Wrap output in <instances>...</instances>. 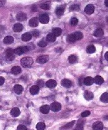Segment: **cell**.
<instances>
[{"mask_svg":"<svg viewBox=\"0 0 108 130\" xmlns=\"http://www.w3.org/2000/svg\"><path fill=\"white\" fill-rule=\"evenodd\" d=\"M38 19L37 18H33L29 20V24L32 27H36L38 26Z\"/></svg>","mask_w":108,"mask_h":130,"instance_id":"11","label":"cell"},{"mask_svg":"<svg viewBox=\"0 0 108 130\" xmlns=\"http://www.w3.org/2000/svg\"><path fill=\"white\" fill-rule=\"evenodd\" d=\"M5 78L2 77H0V86H2L4 83Z\"/></svg>","mask_w":108,"mask_h":130,"instance_id":"44","label":"cell"},{"mask_svg":"<svg viewBox=\"0 0 108 130\" xmlns=\"http://www.w3.org/2000/svg\"><path fill=\"white\" fill-rule=\"evenodd\" d=\"M104 82V79L102 77L100 76H96L94 78V82L97 84H101Z\"/></svg>","mask_w":108,"mask_h":130,"instance_id":"25","label":"cell"},{"mask_svg":"<svg viewBox=\"0 0 108 130\" xmlns=\"http://www.w3.org/2000/svg\"><path fill=\"white\" fill-rule=\"evenodd\" d=\"M106 21H107V23H108V16L106 17Z\"/></svg>","mask_w":108,"mask_h":130,"instance_id":"51","label":"cell"},{"mask_svg":"<svg viewBox=\"0 0 108 130\" xmlns=\"http://www.w3.org/2000/svg\"><path fill=\"white\" fill-rule=\"evenodd\" d=\"M105 5L108 7V0H105Z\"/></svg>","mask_w":108,"mask_h":130,"instance_id":"49","label":"cell"},{"mask_svg":"<svg viewBox=\"0 0 108 130\" xmlns=\"http://www.w3.org/2000/svg\"><path fill=\"white\" fill-rule=\"evenodd\" d=\"M40 8L44 10H49L50 9V6L49 5L47 4H42L40 5Z\"/></svg>","mask_w":108,"mask_h":130,"instance_id":"39","label":"cell"},{"mask_svg":"<svg viewBox=\"0 0 108 130\" xmlns=\"http://www.w3.org/2000/svg\"><path fill=\"white\" fill-rule=\"evenodd\" d=\"M76 41V39H75L74 35H73V33L69 34V35L67 36V42H69V43H74Z\"/></svg>","mask_w":108,"mask_h":130,"instance_id":"29","label":"cell"},{"mask_svg":"<svg viewBox=\"0 0 108 130\" xmlns=\"http://www.w3.org/2000/svg\"><path fill=\"white\" fill-rule=\"evenodd\" d=\"M45 128V125L43 122H39L36 126V128L37 130H44Z\"/></svg>","mask_w":108,"mask_h":130,"instance_id":"32","label":"cell"},{"mask_svg":"<svg viewBox=\"0 0 108 130\" xmlns=\"http://www.w3.org/2000/svg\"><path fill=\"white\" fill-rule=\"evenodd\" d=\"M70 10L71 11H79L80 10V6L79 5L74 4L73 5L70 6Z\"/></svg>","mask_w":108,"mask_h":130,"instance_id":"35","label":"cell"},{"mask_svg":"<svg viewBox=\"0 0 108 130\" xmlns=\"http://www.w3.org/2000/svg\"><path fill=\"white\" fill-rule=\"evenodd\" d=\"M44 85V82L42 79H39L37 82V86H38L39 87H42Z\"/></svg>","mask_w":108,"mask_h":130,"instance_id":"37","label":"cell"},{"mask_svg":"<svg viewBox=\"0 0 108 130\" xmlns=\"http://www.w3.org/2000/svg\"><path fill=\"white\" fill-rule=\"evenodd\" d=\"M49 60V56L48 55H42L39 56L37 59V62L39 64H44Z\"/></svg>","mask_w":108,"mask_h":130,"instance_id":"6","label":"cell"},{"mask_svg":"<svg viewBox=\"0 0 108 130\" xmlns=\"http://www.w3.org/2000/svg\"><path fill=\"white\" fill-rule=\"evenodd\" d=\"M17 130H28V128L26 126H25L24 125H20L19 126H18Z\"/></svg>","mask_w":108,"mask_h":130,"instance_id":"42","label":"cell"},{"mask_svg":"<svg viewBox=\"0 0 108 130\" xmlns=\"http://www.w3.org/2000/svg\"><path fill=\"white\" fill-rule=\"evenodd\" d=\"M40 22L42 24H47L49 22V17L47 14H44L41 15L39 17Z\"/></svg>","mask_w":108,"mask_h":130,"instance_id":"7","label":"cell"},{"mask_svg":"<svg viewBox=\"0 0 108 130\" xmlns=\"http://www.w3.org/2000/svg\"><path fill=\"white\" fill-rule=\"evenodd\" d=\"M72 82L70 80H69V79H63V80H62V81H61V84H62V86L65 87H67V88L71 87L72 86Z\"/></svg>","mask_w":108,"mask_h":130,"instance_id":"19","label":"cell"},{"mask_svg":"<svg viewBox=\"0 0 108 130\" xmlns=\"http://www.w3.org/2000/svg\"><path fill=\"white\" fill-rule=\"evenodd\" d=\"M32 36H33V37H37L39 36V32L38 30H34L32 32Z\"/></svg>","mask_w":108,"mask_h":130,"instance_id":"41","label":"cell"},{"mask_svg":"<svg viewBox=\"0 0 108 130\" xmlns=\"http://www.w3.org/2000/svg\"><path fill=\"white\" fill-rule=\"evenodd\" d=\"M86 51L89 54H92V53H94L96 51V48H95V47L94 45H89L87 47Z\"/></svg>","mask_w":108,"mask_h":130,"instance_id":"30","label":"cell"},{"mask_svg":"<svg viewBox=\"0 0 108 130\" xmlns=\"http://www.w3.org/2000/svg\"><path fill=\"white\" fill-rule=\"evenodd\" d=\"M105 59L107 61H108V51L105 54Z\"/></svg>","mask_w":108,"mask_h":130,"instance_id":"46","label":"cell"},{"mask_svg":"<svg viewBox=\"0 0 108 130\" xmlns=\"http://www.w3.org/2000/svg\"><path fill=\"white\" fill-rule=\"evenodd\" d=\"M95 10V7L93 5L89 4L86 6L85 8V12L86 14H88V15H91V14H93Z\"/></svg>","mask_w":108,"mask_h":130,"instance_id":"5","label":"cell"},{"mask_svg":"<svg viewBox=\"0 0 108 130\" xmlns=\"http://www.w3.org/2000/svg\"><path fill=\"white\" fill-rule=\"evenodd\" d=\"M33 59L30 57H24L21 60V64L24 68H29L33 65Z\"/></svg>","mask_w":108,"mask_h":130,"instance_id":"1","label":"cell"},{"mask_svg":"<svg viewBox=\"0 0 108 130\" xmlns=\"http://www.w3.org/2000/svg\"><path fill=\"white\" fill-rule=\"evenodd\" d=\"M39 87L37 85L33 86L30 88V92L32 95H37L39 93Z\"/></svg>","mask_w":108,"mask_h":130,"instance_id":"13","label":"cell"},{"mask_svg":"<svg viewBox=\"0 0 108 130\" xmlns=\"http://www.w3.org/2000/svg\"><path fill=\"white\" fill-rule=\"evenodd\" d=\"M5 3L6 1H4V0H0V7H2V6H4Z\"/></svg>","mask_w":108,"mask_h":130,"instance_id":"45","label":"cell"},{"mask_svg":"<svg viewBox=\"0 0 108 130\" xmlns=\"http://www.w3.org/2000/svg\"><path fill=\"white\" fill-rule=\"evenodd\" d=\"M38 45L39 47H45L47 45V42L45 41L42 40L39 42Z\"/></svg>","mask_w":108,"mask_h":130,"instance_id":"36","label":"cell"},{"mask_svg":"<svg viewBox=\"0 0 108 130\" xmlns=\"http://www.w3.org/2000/svg\"><path fill=\"white\" fill-rule=\"evenodd\" d=\"M52 32L56 37H58V36H61L62 34V29L59 28H54L53 29Z\"/></svg>","mask_w":108,"mask_h":130,"instance_id":"27","label":"cell"},{"mask_svg":"<svg viewBox=\"0 0 108 130\" xmlns=\"http://www.w3.org/2000/svg\"><path fill=\"white\" fill-rule=\"evenodd\" d=\"M26 18H27V16L24 12H20L16 15V19L19 21H24L26 19Z\"/></svg>","mask_w":108,"mask_h":130,"instance_id":"14","label":"cell"},{"mask_svg":"<svg viewBox=\"0 0 108 130\" xmlns=\"http://www.w3.org/2000/svg\"><path fill=\"white\" fill-rule=\"evenodd\" d=\"M93 130H103V124L101 122L98 121L95 122L92 126Z\"/></svg>","mask_w":108,"mask_h":130,"instance_id":"8","label":"cell"},{"mask_svg":"<svg viewBox=\"0 0 108 130\" xmlns=\"http://www.w3.org/2000/svg\"><path fill=\"white\" fill-rule=\"evenodd\" d=\"M76 40H80L83 38V34L80 32H76L73 33Z\"/></svg>","mask_w":108,"mask_h":130,"instance_id":"31","label":"cell"},{"mask_svg":"<svg viewBox=\"0 0 108 130\" xmlns=\"http://www.w3.org/2000/svg\"><path fill=\"white\" fill-rule=\"evenodd\" d=\"M50 109H51L50 106L48 105H44L40 108V112L43 114H48L49 112Z\"/></svg>","mask_w":108,"mask_h":130,"instance_id":"18","label":"cell"},{"mask_svg":"<svg viewBox=\"0 0 108 130\" xmlns=\"http://www.w3.org/2000/svg\"><path fill=\"white\" fill-rule=\"evenodd\" d=\"M57 83L54 79H49L46 82V86L49 88H53L56 87Z\"/></svg>","mask_w":108,"mask_h":130,"instance_id":"10","label":"cell"},{"mask_svg":"<svg viewBox=\"0 0 108 130\" xmlns=\"http://www.w3.org/2000/svg\"><path fill=\"white\" fill-rule=\"evenodd\" d=\"M32 10L33 11H37V8L35 7V6H33V7H32Z\"/></svg>","mask_w":108,"mask_h":130,"instance_id":"47","label":"cell"},{"mask_svg":"<svg viewBox=\"0 0 108 130\" xmlns=\"http://www.w3.org/2000/svg\"><path fill=\"white\" fill-rule=\"evenodd\" d=\"M90 114V111L86 110V111H85V112H84L82 114H81V116H82V117H86L87 116H89Z\"/></svg>","mask_w":108,"mask_h":130,"instance_id":"43","label":"cell"},{"mask_svg":"<svg viewBox=\"0 0 108 130\" xmlns=\"http://www.w3.org/2000/svg\"><path fill=\"white\" fill-rule=\"evenodd\" d=\"M32 36L30 33H25L21 36V40L23 41H29L32 39Z\"/></svg>","mask_w":108,"mask_h":130,"instance_id":"15","label":"cell"},{"mask_svg":"<svg viewBox=\"0 0 108 130\" xmlns=\"http://www.w3.org/2000/svg\"><path fill=\"white\" fill-rule=\"evenodd\" d=\"M81 79H82V78H80L79 79V84H80V85L81 86L82 85V80H81Z\"/></svg>","mask_w":108,"mask_h":130,"instance_id":"48","label":"cell"},{"mask_svg":"<svg viewBox=\"0 0 108 130\" xmlns=\"http://www.w3.org/2000/svg\"><path fill=\"white\" fill-rule=\"evenodd\" d=\"M84 98L87 100H91L94 98V95L89 91H85L84 93Z\"/></svg>","mask_w":108,"mask_h":130,"instance_id":"20","label":"cell"},{"mask_svg":"<svg viewBox=\"0 0 108 130\" xmlns=\"http://www.w3.org/2000/svg\"><path fill=\"white\" fill-rule=\"evenodd\" d=\"M78 23V19L76 18H72L71 20V24L73 26H75Z\"/></svg>","mask_w":108,"mask_h":130,"instance_id":"38","label":"cell"},{"mask_svg":"<svg viewBox=\"0 0 108 130\" xmlns=\"http://www.w3.org/2000/svg\"><path fill=\"white\" fill-rule=\"evenodd\" d=\"M100 100L104 103H108V93L105 92L100 97Z\"/></svg>","mask_w":108,"mask_h":130,"instance_id":"28","label":"cell"},{"mask_svg":"<svg viewBox=\"0 0 108 130\" xmlns=\"http://www.w3.org/2000/svg\"><path fill=\"white\" fill-rule=\"evenodd\" d=\"M11 114L14 117H17L19 116L20 114V109L17 107L12 108V110H11Z\"/></svg>","mask_w":108,"mask_h":130,"instance_id":"12","label":"cell"},{"mask_svg":"<svg viewBox=\"0 0 108 130\" xmlns=\"http://www.w3.org/2000/svg\"><path fill=\"white\" fill-rule=\"evenodd\" d=\"M0 108H1V107H0Z\"/></svg>","mask_w":108,"mask_h":130,"instance_id":"52","label":"cell"},{"mask_svg":"<svg viewBox=\"0 0 108 130\" xmlns=\"http://www.w3.org/2000/svg\"><path fill=\"white\" fill-rule=\"evenodd\" d=\"M75 123V120H73V121H72L71 122H69L68 123H67L66 125H65V126H64L62 128H63L64 130H66V129H68V128H71L73 126V125H74V123Z\"/></svg>","mask_w":108,"mask_h":130,"instance_id":"34","label":"cell"},{"mask_svg":"<svg viewBox=\"0 0 108 130\" xmlns=\"http://www.w3.org/2000/svg\"><path fill=\"white\" fill-rule=\"evenodd\" d=\"M14 91H15V93L17 94L18 95L21 94L23 91V90H24L23 86L20 85V84H16V85L14 86Z\"/></svg>","mask_w":108,"mask_h":130,"instance_id":"17","label":"cell"},{"mask_svg":"<svg viewBox=\"0 0 108 130\" xmlns=\"http://www.w3.org/2000/svg\"><path fill=\"white\" fill-rule=\"evenodd\" d=\"M14 39L13 38V37H12V36H8L5 37L4 40V43H5V44L10 45L14 42Z\"/></svg>","mask_w":108,"mask_h":130,"instance_id":"23","label":"cell"},{"mask_svg":"<svg viewBox=\"0 0 108 130\" xmlns=\"http://www.w3.org/2000/svg\"><path fill=\"white\" fill-rule=\"evenodd\" d=\"M14 50L12 48H7L6 50V59L9 62H11L15 59Z\"/></svg>","mask_w":108,"mask_h":130,"instance_id":"2","label":"cell"},{"mask_svg":"<svg viewBox=\"0 0 108 130\" xmlns=\"http://www.w3.org/2000/svg\"><path fill=\"white\" fill-rule=\"evenodd\" d=\"M104 118L105 120H108V115H106V116H105V117H104Z\"/></svg>","mask_w":108,"mask_h":130,"instance_id":"50","label":"cell"},{"mask_svg":"<svg viewBox=\"0 0 108 130\" xmlns=\"http://www.w3.org/2000/svg\"><path fill=\"white\" fill-rule=\"evenodd\" d=\"M50 108H51V110H52L53 112H58L61 109V104L58 102H54L51 105Z\"/></svg>","mask_w":108,"mask_h":130,"instance_id":"4","label":"cell"},{"mask_svg":"<svg viewBox=\"0 0 108 130\" xmlns=\"http://www.w3.org/2000/svg\"><path fill=\"white\" fill-rule=\"evenodd\" d=\"M104 31L101 28H98L94 32V35L96 37H100L104 35Z\"/></svg>","mask_w":108,"mask_h":130,"instance_id":"26","label":"cell"},{"mask_svg":"<svg viewBox=\"0 0 108 130\" xmlns=\"http://www.w3.org/2000/svg\"><path fill=\"white\" fill-rule=\"evenodd\" d=\"M21 72V68L19 66H15L12 67L11 69V73L15 75H18L20 74Z\"/></svg>","mask_w":108,"mask_h":130,"instance_id":"24","label":"cell"},{"mask_svg":"<svg viewBox=\"0 0 108 130\" xmlns=\"http://www.w3.org/2000/svg\"><path fill=\"white\" fill-rule=\"evenodd\" d=\"M68 62H70V63L73 64L75 63V62L77 61V57L76 56L74 55H70L68 57Z\"/></svg>","mask_w":108,"mask_h":130,"instance_id":"33","label":"cell"},{"mask_svg":"<svg viewBox=\"0 0 108 130\" xmlns=\"http://www.w3.org/2000/svg\"><path fill=\"white\" fill-rule=\"evenodd\" d=\"M29 50V46H20L15 48L14 50V52L17 55H22L27 52Z\"/></svg>","mask_w":108,"mask_h":130,"instance_id":"3","label":"cell"},{"mask_svg":"<svg viewBox=\"0 0 108 130\" xmlns=\"http://www.w3.org/2000/svg\"><path fill=\"white\" fill-rule=\"evenodd\" d=\"M56 37L55 36V35H54L53 33H49L47 36L46 38H47V41L48 42H54L56 40Z\"/></svg>","mask_w":108,"mask_h":130,"instance_id":"22","label":"cell"},{"mask_svg":"<svg viewBox=\"0 0 108 130\" xmlns=\"http://www.w3.org/2000/svg\"><path fill=\"white\" fill-rule=\"evenodd\" d=\"M74 130H83V124L82 123H79L77 125Z\"/></svg>","mask_w":108,"mask_h":130,"instance_id":"40","label":"cell"},{"mask_svg":"<svg viewBox=\"0 0 108 130\" xmlns=\"http://www.w3.org/2000/svg\"><path fill=\"white\" fill-rule=\"evenodd\" d=\"M94 83V78L91 77H87L84 79V83L86 86H91Z\"/></svg>","mask_w":108,"mask_h":130,"instance_id":"9","label":"cell"},{"mask_svg":"<svg viewBox=\"0 0 108 130\" xmlns=\"http://www.w3.org/2000/svg\"><path fill=\"white\" fill-rule=\"evenodd\" d=\"M23 26L21 23H16L14 25L13 29L15 32H20L23 30Z\"/></svg>","mask_w":108,"mask_h":130,"instance_id":"21","label":"cell"},{"mask_svg":"<svg viewBox=\"0 0 108 130\" xmlns=\"http://www.w3.org/2000/svg\"><path fill=\"white\" fill-rule=\"evenodd\" d=\"M65 12V7L62 6H60L57 7L56 9V13L58 16H62Z\"/></svg>","mask_w":108,"mask_h":130,"instance_id":"16","label":"cell"}]
</instances>
